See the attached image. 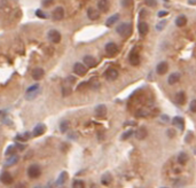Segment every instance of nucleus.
Returning a JSON list of instances; mask_svg holds the SVG:
<instances>
[{"instance_id":"nucleus-1","label":"nucleus","mask_w":196,"mask_h":188,"mask_svg":"<svg viewBox=\"0 0 196 188\" xmlns=\"http://www.w3.org/2000/svg\"><path fill=\"white\" fill-rule=\"evenodd\" d=\"M116 31H117V33L120 37L127 38L132 33V24L131 23H122V24H119L117 27Z\"/></svg>"},{"instance_id":"nucleus-2","label":"nucleus","mask_w":196,"mask_h":188,"mask_svg":"<svg viewBox=\"0 0 196 188\" xmlns=\"http://www.w3.org/2000/svg\"><path fill=\"white\" fill-rule=\"evenodd\" d=\"M40 92V85L39 84H35V85H31L30 87L26 88L25 92V99L28 101H31L33 100Z\"/></svg>"},{"instance_id":"nucleus-3","label":"nucleus","mask_w":196,"mask_h":188,"mask_svg":"<svg viewBox=\"0 0 196 188\" xmlns=\"http://www.w3.org/2000/svg\"><path fill=\"white\" fill-rule=\"evenodd\" d=\"M40 175H41V169H40L39 165L33 164V165L29 166V169H28V175H29V178L36 179V178H38Z\"/></svg>"},{"instance_id":"nucleus-4","label":"nucleus","mask_w":196,"mask_h":188,"mask_svg":"<svg viewBox=\"0 0 196 188\" xmlns=\"http://www.w3.org/2000/svg\"><path fill=\"white\" fill-rule=\"evenodd\" d=\"M130 63L132 66H139L140 64V55H139V52L137 48H133L132 52L130 53Z\"/></svg>"},{"instance_id":"nucleus-5","label":"nucleus","mask_w":196,"mask_h":188,"mask_svg":"<svg viewBox=\"0 0 196 188\" xmlns=\"http://www.w3.org/2000/svg\"><path fill=\"white\" fill-rule=\"evenodd\" d=\"M118 76H119V74H118V71L115 68H109V69L105 70V77L110 81H116L118 78Z\"/></svg>"},{"instance_id":"nucleus-6","label":"nucleus","mask_w":196,"mask_h":188,"mask_svg":"<svg viewBox=\"0 0 196 188\" xmlns=\"http://www.w3.org/2000/svg\"><path fill=\"white\" fill-rule=\"evenodd\" d=\"M47 37H48V40H51L54 44H59L61 41V33L57 30H51Z\"/></svg>"},{"instance_id":"nucleus-7","label":"nucleus","mask_w":196,"mask_h":188,"mask_svg":"<svg viewBox=\"0 0 196 188\" xmlns=\"http://www.w3.org/2000/svg\"><path fill=\"white\" fill-rule=\"evenodd\" d=\"M105 53L108 54L109 56H114V55H116L118 52V47L115 42H108V44L105 45Z\"/></svg>"},{"instance_id":"nucleus-8","label":"nucleus","mask_w":196,"mask_h":188,"mask_svg":"<svg viewBox=\"0 0 196 188\" xmlns=\"http://www.w3.org/2000/svg\"><path fill=\"white\" fill-rule=\"evenodd\" d=\"M74 71H75V74L76 75H78V76H84L86 72H87V68L85 64H83V63H75V66H74Z\"/></svg>"},{"instance_id":"nucleus-9","label":"nucleus","mask_w":196,"mask_h":188,"mask_svg":"<svg viewBox=\"0 0 196 188\" xmlns=\"http://www.w3.org/2000/svg\"><path fill=\"white\" fill-rule=\"evenodd\" d=\"M52 17L53 20H55V21H61L64 17V9H63V7H56L54 9V12H53Z\"/></svg>"},{"instance_id":"nucleus-10","label":"nucleus","mask_w":196,"mask_h":188,"mask_svg":"<svg viewBox=\"0 0 196 188\" xmlns=\"http://www.w3.org/2000/svg\"><path fill=\"white\" fill-rule=\"evenodd\" d=\"M0 181L2 182V184H5V185H11L12 182H13V177L12 175L9 173V172H2L1 175H0Z\"/></svg>"},{"instance_id":"nucleus-11","label":"nucleus","mask_w":196,"mask_h":188,"mask_svg":"<svg viewBox=\"0 0 196 188\" xmlns=\"http://www.w3.org/2000/svg\"><path fill=\"white\" fill-rule=\"evenodd\" d=\"M83 61H84V64L86 66L87 68H93L96 66V60H95V57H93L91 55H86V56H84V59H83Z\"/></svg>"},{"instance_id":"nucleus-12","label":"nucleus","mask_w":196,"mask_h":188,"mask_svg":"<svg viewBox=\"0 0 196 188\" xmlns=\"http://www.w3.org/2000/svg\"><path fill=\"white\" fill-rule=\"evenodd\" d=\"M45 131H46V126L40 123V124H37L35 126V129L32 131V134H33V136H40V135H42L45 133Z\"/></svg>"},{"instance_id":"nucleus-13","label":"nucleus","mask_w":196,"mask_h":188,"mask_svg":"<svg viewBox=\"0 0 196 188\" xmlns=\"http://www.w3.org/2000/svg\"><path fill=\"white\" fill-rule=\"evenodd\" d=\"M95 115L98 116V117H100V118H102V117H105V114H107V107H105V105H98L96 107H95Z\"/></svg>"},{"instance_id":"nucleus-14","label":"nucleus","mask_w":196,"mask_h":188,"mask_svg":"<svg viewBox=\"0 0 196 188\" xmlns=\"http://www.w3.org/2000/svg\"><path fill=\"white\" fill-rule=\"evenodd\" d=\"M168 69H169V66H168V63L166 62H159L158 64H157L156 67V71L158 75H165L166 74V71H168Z\"/></svg>"},{"instance_id":"nucleus-15","label":"nucleus","mask_w":196,"mask_h":188,"mask_svg":"<svg viewBox=\"0 0 196 188\" xmlns=\"http://www.w3.org/2000/svg\"><path fill=\"white\" fill-rule=\"evenodd\" d=\"M45 75V71L42 68H36L33 71H32V78L35 81H40Z\"/></svg>"},{"instance_id":"nucleus-16","label":"nucleus","mask_w":196,"mask_h":188,"mask_svg":"<svg viewBox=\"0 0 196 188\" xmlns=\"http://www.w3.org/2000/svg\"><path fill=\"white\" fill-rule=\"evenodd\" d=\"M109 7H110V5H109V1H108V0H99V2H98V8H99L100 12H102V13L108 12V11H109Z\"/></svg>"},{"instance_id":"nucleus-17","label":"nucleus","mask_w":196,"mask_h":188,"mask_svg":"<svg viewBox=\"0 0 196 188\" xmlns=\"http://www.w3.org/2000/svg\"><path fill=\"white\" fill-rule=\"evenodd\" d=\"M87 16H88V18L92 20V21H95V20H98L99 17H100V13H99V11H96L95 8H88L87 9Z\"/></svg>"},{"instance_id":"nucleus-18","label":"nucleus","mask_w":196,"mask_h":188,"mask_svg":"<svg viewBox=\"0 0 196 188\" xmlns=\"http://www.w3.org/2000/svg\"><path fill=\"white\" fill-rule=\"evenodd\" d=\"M71 86H72L71 83H69L68 81H64V85L62 86V95H63V96H68V95L71 94V92H72Z\"/></svg>"},{"instance_id":"nucleus-19","label":"nucleus","mask_w":196,"mask_h":188,"mask_svg":"<svg viewBox=\"0 0 196 188\" xmlns=\"http://www.w3.org/2000/svg\"><path fill=\"white\" fill-rule=\"evenodd\" d=\"M138 29H139V33H140L141 36H146V35L148 33V31H149V27H148V24H147L146 22H144V21H141V22L139 23Z\"/></svg>"},{"instance_id":"nucleus-20","label":"nucleus","mask_w":196,"mask_h":188,"mask_svg":"<svg viewBox=\"0 0 196 188\" xmlns=\"http://www.w3.org/2000/svg\"><path fill=\"white\" fill-rule=\"evenodd\" d=\"M148 135V132H147V129L146 127H140L137 132H135V136H137V139H139V140H144V138Z\"/></svg>"},{"instance_id":"nucleus-21","label":"nucleus","mask_w":196,"mask_h":188,"mask_svg":"<svg viewBox=\"0 0 196 188\" xmlns=\"http://www.w3.org/2000/svg\"><path fill=\"white\" fill-rule=\"evenodd\" d=\"M180 79V75L178 74V72H173V74H171L170 76H169V78H168V83L170 84V85H174V84H177L178 81Z\"/></svg>"},{"instance_id":"nucleus-22","label":"nucleus","mask_w":196,"mask_h":188,"mask_svg":"<svg viewBox=\"0 0 196 188\" xmlns=\"http://www.w3.org/2000/svg\"><path fill=\"white\" fill-rule=\"evenodd\" d=\"M67 180H68V173L65 171L64 172H61L60 175H59V178H57V180H56V185L62 186V185H64Z\"/></svg>"},{"instance_id":"nucleus-23","label":"nucleus","mask_w":196,"mask_h":188,"mask_svg":"<svg viewBox=\"0 0 196 188\" xmlns=\"http://www.w3.org/2000/svg\"><path fill=\"white\" fill-rule=\"evenodd\" d=\"M178 163L180 164V165H185V164H187V162H188V155L186 154V153H179V155H178Z\"/></svg>"},{"instance_id":"nucleus-24","label":"nucleus","mask_w":196,"mask_h":188,"mask_svg":"<svg viewBox=\"0 0 196 188\" xmlns=\"http://www.w3.org/2000/svg\"><path fill=\"white\" fill-rule=\"evenodd\" d=\"M118 20H119V15H118V14H114L113 16H110V17L107 20L105 25H107V27H111V25H114V24L117 22Z\"/></svg>"},{"instance_id":"nucleus-25","label":"nucleus","mask_w":196,"mask_h":188,"mask_svg":"<svg viewBox=\"0 0 196 188\" xmlns=\"http://www.w3.org/2000/svg\"><path fill=\"white\" fill-rule=\"evenodd\" d=\"M172 122H173V125H175V126L179 127V130H183V126H185L183 118H181V117H174Z\"/></svg>"},{"instance_id":"nucleus-26","label":"nucleus","mask_w":196,"mask_h":188,"mask_svg":"<svg viewBox=\"0 0 196 188\" xmlns=\"http://www.w3.org/2000/svg\"><path fill=\"white\" fill-rule=\"evenodd\" d=\"M186 24H187V18L183 15H180L175 18V25L177 27H185Z\"/></svg>"},{"instance_id":"nucleus-27","label":"nucleus","mask_w":196,"mask_h":188,"mask_svg":"<svg viewBox=\"0 0 196 188\" xmlns=\"http://www.w3.org/2000/svg\"><path fill=\"white\" fill-rule=\"evenodd\" d=\"M69 127H70V122L69 121H62L61 122V124H60V131H61L62 133L68 132Z\"/></svg>"},{"instance_id":"nucleus-28","label":"nucleus","mask_w":196,"mask_h":188,"mask_svg":"<svg viewBox=\"0 0 196 188\" xmlns=\"http://www.w3.org/2000/svg\"><path fill=\"white\" fill-rule=\"evenodd\" d=\"M177 102H178V105H185V102H186V94L183 93V92H179V93L177 94Z\"/></svg>"},{"instance_id":"nucleus-29","label":"nucleus","mask_w":196,"mask_h":188,"mask_svg":"<svg viewBox=\"0 0 196 188\" xmlns=\"http://www.w3.org/2000/svg\"><path fill=\"white\" fill-rule=\"evenodd\" d=\"M18 160H20V157H18L17 155H12V157L8 158V161L6 162V165H7V166L14 165V164H16V163L18 162Z\"/></svg>"},{"instance_id":"nucleus-30","label":"nucleus","mask_w":196,"mask_h":188,"mask_svg":"<svg viewBox=\"0 0 196 188\" xmlns=\"http://www.w3.org/2000/svg\"><path fill=\"white\" fill-rule=\"evenodd\" d=\"M29 138H30V133H29V132H25L24 134H18L15 136V139H16L17 141H26Z\"/></svg>"},{"instance_id":"nucleus-31","label":"nucleus","mask_w":196,"mask_h":188,"mask_svg":"<svg viewBox=\"0 0 196 188\" xmlns=\"http://www.w3.org/2000/svg\"><path fill=\"white\" fill-rule=\"evenodd\" d=\"M101 182H102V185H109V184L111 182V175H109V173H105V175H103Z\"/></svg>"},{"instance_id":"nucleus-32","label":"nucleus","mask_w":196,"mask_h":188,"mask_svg":"<svg viewBox=\"0 0 196 188\" xmlns=\"http://www.w3.org/2000/svg\"><path fill=\"white\" fill-rule=\"evenodd\" d=\"M15 149H16V146H14V145L9 146V147L7 148L5 155H6V156H12V155H14V153H15Z\"/></svg>"},{"instance_id":"nucleus-33","label":"nucleus","mask_w":196,"mask_h":188,"mask_svg":"<svg viewBox=\"0 0 196 188\" xmlns=\"http://www.w3.org/2000/svg\"><path fill=\"white\" fill-rule=\"evenodd\" d=\"M165 25H166V21L165 20H163V21H161L158 24L156 25V30H158V31H162L164 28H165Z\"/></svg>"},{"instance_id":"nucleus-34","label":"nucleus","mask_w":196,"mask_h":188,"mask_svg":"<svg viewBox=\"0 0 196 188\" xmlns=\"http://www.w3.org/2000/svg\"><path fill=\"white\" fill-rule=\"evenodd\" d=\"M120 2H122V6L123 7H131L132 6V4H133V0H120Z\"/></svg>"},{"instance_id":"nucleus-35","label":"nucleus","mask_w":196,"mask_h":188,"mask_svg":"<svg viewBox=\"0 0 196 188\" xmlns=\"http://www.w3.org/2000/svg\"><path fill=\"white\" fill-rule=\"evenodd\" d=\"M72 186L76 188H80V187H84L85 184H84V181H81V180H75L74 184H72Z\"/></svg>"},{"instance_id":"nucleus-36","label":"nucleus","mask_w":196,"mask_h":188,"mask_svg":"<svg viewBox=\"0 0 196 188\" xmlns=\"http://www.w3.org/2000/svg\"><path fill=\"white\" fill-rule=\"evenodd\" d=\"M36 15H37L38 17H40V18H47V14L44 13L41 9H37V11H36Z\"/></svg>"},{"instance_id":"nucleus-37","label":"nucleus","mask_w":196,"mask_h":188,"mask_svg":"<svg viewBox=\"0 0 196 188\" xmlns=\"http://www.w3.org/2000/svg\"><path fill=\"white\" fill-rule=\"evenodd\" d=\"M133 133H134L133 131H127V132H125L124 134L122 135V139H123V140H126V139H129L130 136H132Z\"/></svg>"},{"instance_id":"nucleus-38","label":"nucleus","mask_w":196,"mask_h":188,"mask_svg":"<svg viewBox=\"0 0 196 188\" xmlns=\"http://www.w3.org/2000/svg\"><path fill=\"white\" fill-rule=\"evenodd\" d=\"M144 4L147 5V6H151V7H155L157 4L156 0H144Z\"/></svg>"},{"instance_id":"nucleus-39","label":"nucleus","mask_w":196,"mask_h":188,"mask_svg":"<svg viewBox=\"0 0 196 188\" xmlns=\"http://www.w3.org/2000/svg\"><path fill=\"white\" fill-rule=\"evenodd\" d=\"M90 85L92 86V88H99V86H100V83L98 81H94V79H92L91 83H90Z\"/></svg>"},{"instance_id":"nucleus-40","label":"nucleus","mask_w":196,"mask_h":188,"mask_svg":"<svg viewBox=\"0 0 196 188\" xmlns=\"http://www.w3.org/2000/svg\"><path fill=\"white\" fill-rule=\"evenodd\" d=\"M189 108H190V110H192L193 112H196V100H193V101L190 102Z\"/></svg>"},{"instance_id":"nucleus-41","label":"nucleus","mask_w":196,"mask_h":188,"mask_svg":"<svg viewBox=\"0 0 196 188\" xmlns=\"http://www.w3.org/2000/svg\"><path fill=\"white\" fill-rule=\"evenodd\" d=\"M52 4H53V0H44V1H42V6H45V7H50Z\"/></svg>"},{"instance_id":"nucleus-42","label":"nucleus","mask_w":196,"mask_h":188,"mask_svg":"<svg viewBox=\"0 0 196 188\" xmlns=\"http://www.w3.org/2000/svg\"><path fill=\"white\" fill-rule=\"evenodd\" d=\"M193 139V133L192 132H188V135H186V142H190Z\"/></svg>"},{"instance_id":"nucleus-43","label":"nucleus","mask_w":196,"mask_h":188,"mask_svg":"<svg viewBox=\"0 0 196 188\" xmlns=\"http://www.w3.org/2000/svg\"><path fill=\"white\" fill-rule=\"evenodd\" d=\"M158 17H163V16H166L168 15V12L166 11H161V12H158Z\"/></svg>"},{"instance_id":"nucleus-44","label":"nucleus","mask_w":196,"mask_h":188,"mask_svg":"<svg viewBox=\"0 0 196 188\" xmlns=\"http://www.w3.org/2000/svg\"><path fill=\"white\" fill-rule=\"evenodd\" d=\"M144 16H146V11L142 9V11H141V13H140V17H142V18H144Z\"/></svg>"},{"instance_id":"nucleus-45","label":"nucleus","mask_w":196,"mask_h":188,"mask_svg":"<svg viewBox=\"0 0 196 188\" xmlns=\"http://www.w3.org/2000/svg\"><path fill=\"white\" fill-rule=\"evenodd\" d=\"M173 132H174L173 130H169V131H168V135L170 134V136H173V135H174V133H173Z\"/></svg>"},{"instance_id":"nucleus-46","label":"nucleus","mask_w":196,"mask_h":188,"mask_svg":"<svg viewBox=\"0 0 196 188\" xmlns=\"http://www.w3.org/2000/svg\"><path fill=\"white\" fill-rule=\"evenodd\" d=\"M1 114H2V111H0V115H1Z\"/></svg>"}]
</instances>
